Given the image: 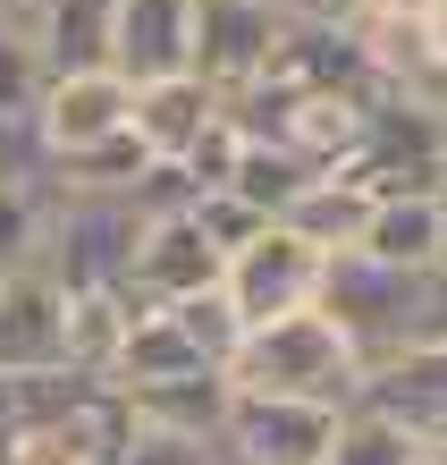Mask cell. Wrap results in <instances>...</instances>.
Returning a JSON list of instances; mask_svg holds the SVG:
<instances>
[{
  "mask_svg": "<svg viewBox=\"0 0 447 465\" xmlns=\"http://www.w3.org/2000/svg\"><path fill=\"white\" fill-rule=\"evenodd\" d=\"M135 423H170V431H203V440H219L228 431V398L237 381L228 372H178V381H144V390H119Z\"/></svg>",
  "mask_w": 447,
  "mask_h": 465,
  "instance_id": "obj_15",
  "label": "cell"
},
{
  "mask_svg": "<svg viewBox=\"0 0 447 465\" xmlns=\"http://www.w3.org/2000/svg\"><path fill=\"white\" fill-rule=\"evenodd\" d=\"M194 9L203 0H119V51H110V68L127 85L186 76L194 68Z\"/></svg>",
  "mask_w": 447,
  "mask_h": 465,
  "instance_id": "obj_12",
  "label": "cell"
},
{
  "mask_svg": "<svg viewBox=\"0 0 447 465\" xmlns=\"http://www.w3.org/2000/svg\"><path fill=\"white\" fill-rule=\"evenodd\" d=\"M135 313H144V305H135V288H68V364L93 372V381H110Z\"/></svg>",
  "mask_w": 447,
  "mask_h": 465,
  "instance_id": "obj_18",
  "label": "cell"
},
{
  "mask_svg": "<svg viewBox=\"0 0 447 465\" xmlns=\"http://www.w3.org/2000/svg\"><path fill=\"white\" fill-rule=\"evenodd\" d=\"M135 237H144V203L135 195H68V186H51L43 271L60 288H127Z\"/></svg>",
  "mask_w": 447,
  "mask_h": 465,
  "instance_id": "obj_3",
  "label": "cell"
},
{
  "mask_svg": "<svg viewBox=\"0 0 447 465\" xmlns=\"http://www.w3.org/2000/svg\"><path fill=\"white\" fill-rule=\"evenodd\" d=\"M439 271H447V262H439Z\"/></svg>",
  "mask_w": 447,
  "mask_h": 465,
  "instance_id": "obj_31",
  "label": "cell"
},
{
  "mask_svg": "<svg viewBox=\"0 0 447 465\" xmlns=\"http://www.w3.org/2000/svg\"><path fill=\"white\" fill-rule=\"evenodd\" d=\"M51 94V60L34 35H17V25H0V119H34Z\"/></svg>",
  "mask_w": 447,
  "mask_h": 465,
  "instance_id": "obj_22",
  "label": "cell"
},
{
  "mask_svg": "<svg viewBox=\"0 0 447 465\" xmlns=\"http://www.w3.org/2000/svg\"><path fill=\"white\" fill-rule=\"evenodd\" d=\"M219 457H228V449L203 440V431H170V423H135L127 415V440H119L110 465H219Z\"/></svg>",
  "mask_w": 447,
  "mask_h": 465,
  "instance_id": "obj_23",
  "label": "cell"
},
{
  "mask_svg": "<svg viewBox=\"0 0 447 465\" xmlns=\"http://www.w3.org/2000/svg\"><path fill=\"white\" fill-rule=\"evenodd\" d=\"M228 280V254L203 237V221L186 212H144V237H135V262H127V288L135 305H186V296H211Z\"/></svg>",
  "mask_w": 447,
  "mask_h": 465,
  "instance_id": "obj_7",
  "label": "cell"
},
{
  "mask_svg": "<svg viewBox=\"0 0 447 465\" xmlns=\"http://www.w3.org/2000/svg\"><path fill=\"white\" fill-rule=\"evenodd\" d=\"M219 465H237V457H219Z\"/></svg>",
  "mask_w": 447,
  "mask_h": 465,
  "instance_id": "obj_29",
  "label": "cell"
},
{
  "mask_svg": "<svg viewBox=\"0 0 447 465\" xmlns=\"http://www.w3.org/2000/svg\"><path fill=\"white\" fill-rule=\"evenodd\" d=\"M194 221H203V237L219 245V254H237L245 237H262V229H270V212H254L245 195H194Z\"/></svg>",
  "mask_w": 447,
  "mask_h": 465,
  "instance_id": "obj_24",
  "label": "cell"
},
{
  "mask_svg": "<svg viewBox=\"0 0 447 465\" xmlns=\"http://www.w3.org/2000/svg\"><path fill=\"white\" fill-rule=\"evenodd\" d=\"M321 280H329V254L313 237H296L287 221H270L262 237H245L228 254V280H219V296L237 305L245 331H262V322L278 313H313L321 305Z\"/></svg>",
  "mask_w": 447,
  "mask_h": 465,
  "instance_id": "obj_5",
  "label": "cell"
},
{
  "mask_svg": "<svg viewBox=\"0 0 447 465\" xmlns=\"http://www.w3.org/2000/svg\"><path fill=\"white\" fill-rule=\"evenodd\" d=\"M313 178H321V170H313L304 153L270 144V135H245V153H237V178L219 186V195H245L254 212H270V221H278V212H287V203H296Z\"/></svg>",
  "mask_w": 447,
  "mask_h": 465,
  "instance_id": "obj_19",
  "label": "cell"
},
{
  "mask_svg": "<svg viewBox=\"0 0 447 465\" xmlns=\"http://www.w3.org/2000/svg\"><path fill=\"white\" fill-rule=\"evenodd\" d=\"M262 9H278L287 25H346L355 0H262Z\"/></svg>",
  "mask_w": 447,
  "mask_h": 465,
  "instance_id": "obj_26",
  "label": "cell"
},
{
  "mask_svg": "<svg viewBox=\"0 0 447 465\" xmlns=\"http://www.w3.org/2000/svg\"><path fill=\"white\" fill-rule=\"evenodd\" d=\"M228 119V102H219V85L203 68H186V76H152V85H135V111H127V127H135V144H144L152 161H186L203 135Z\"/></svg>",
  "mask_w": 447,
  "mask_h": 465,
  "instance_id": "obj_11",
  "label": "cell"
},
{
  "mask_svg": "<svg viewBox=\"0 0 447 465\" xmlns=\"http://www.w3.org/2000/svg\"><path fill=\"white\" fill-rule=\"evenodd\" d=\"M413 465H447V449H423V457H413Z\"/></svg>",
  "mask_w": 447,
  "mask_h": 465,
  "instance_id": "obj_28",
  "label": "cell"
},
{
  "mask_svg": "<svg viewBox=\"0 0 447 465\" xmlns=\"http://www.w3.org/2000/svg\"><path fill=\"white\" fill-rule=\"evenodd\" d=\"M423 280L431 271H397L380 254H329V280H321V313L346 331V347L363 364H388V355L413 347V322H423Z\"/></svg>",
  "mask_w": 447,
  "mask_h": 465,
  "instance_id": "obj_2",
  "label": "cell"
},
{
  "mask_svg": "<svg viewBox=\"0 0 447 465\" xmlns=\"http://www.w3.org/2000/svg\"><path fill=\"white\" fill-rule=\"evenodd\" d=\"M413 457H423V440L405 423H388L380 406H346L338 449H329V465H413Z\"/></svg>",
  "mask_w": 447,
  "mask_h": 465,
  "instance_id": "obj_21",
  "label": "cell"
},
{
  "mask_svg": "<svg viewBox=\"0 0 447 465\" xmlns=\"http://www.w3.org/2000/svg\"><path fill=\"white\" fill-rule=\"evenodd\" d=\"M413 347H447V271L423 280V322H413Z\"/></svg>",
  "mask_w": 447,
  "mask_h": 465,
  "instance_id": "obj_25",
  "label": "cell"
},
{
  "mask_svg": "<svg viewBox=\"0 0 447 465\" xmlns=\"http://www.w3.org/2000/svg\"><path fill=\"white\" fill-rule=\"evenodd\" d=\"M0 280H9V271H0Z\"/></svg>",
  "mask_w": 447,
  "mask_h": 465,
  "instance_id": "obj_30",
  "label": "cell"
},
{
  "mask_svg": "<svg viewBox=\"0 0 447 465\" xmlns=\"http://www.w3.org/2000/svg\"><path fill=\"white\" fill-rule=\"evenodd\" d=\"M338 423H346V406L237 390V398H228V431H219V449H228L237 465H329Z\"/></svg>",
  "mask_w": 447,
  "mask_h": 465,
  "instance_id": "obj_6",
  "label": "cell"
},
{
  "mask_svg": "<svg viewBox=\"0 0 447 465\" xmlns=\"http://www.w3.org/2000/svg\"><path fill=\"white\" fill-rule=\"evenodd\" d=\"M0 372H76L68 364V288L43 262L0 280Z\"/></svg>",
  "mask_w": 447,
  "mask_h": 465,
  "instance_id": "obj_9",
  "label": "cell"
},
{
  "mask_svg": "<svg viewBox=\"0 0 447 465\" xmlns=\"http://www.w3.org/2000/svg\"><path fill=\"white\" fill-rule=\"evenodd\" d=\"M51 9V0H0V25H17V35H34V17Z\"/></svg>",
  "mask_w": 447,
  "mask_h": 465,
  "instance_id": "obj_27",
  "label": "cell"
},
{
  "mask_svg": "<svg viewBox=\"0 0 447 465\" xmlns=\"http://www.w3.org/2000/svg\"><path fill=\"white\" fill-rule=\"evenodd\" d=\"M363 406L405 423L423 449H447V347H405L363 381Z\"/></svg>",
  "mask_w": 447,
  "mask_h": 465,
  "instance_id": "obj_13",
  "label": "cell"
},
{
  "mask_svg": "<svg viewBox=\"0 0 447 465\" xmlns=\"http://www.w3.org/2000/svg\"><path fill=\"white\" fill-rule=\"evenodd\" d=\"M287 35L296 25L278 9H262V0H203V9H194V68H203L219 94H237V85H254V76H270Z\"/></svg>",
  "mask_w": 447,
  "mask_h": 465,
  "instance_id": "obj_8",
  "label": "cell"
},
{
  "mask_svg": "<svg viewBox=\"0 0 447 465\" xmlns=\"http://www.w3.org/2000/svg\"><path fill=\"white\" fill-rule=\"evenodd\" d=\"M34 43H43L51 76L110 68V51H119V0H51V9L34 17Z\"/></svg>",
  "mask_w": 447,
  "mask_h": 465,
  "instance_id": "obj_17",
  "label": "cell"
},
{
  "mask_svg": "<svg viewBox=\"0 0 447 465\" xmlns=\"http://www.w3.org/2000/svg\"><path fill=\"white\" fill-rule=\"evenodd\" d=\"M228 381H237V390H262V398L363 406V381H372V364H363V355L346 347V331L313 305V313H278V322H262V331H245Z\"/></svg>",
  "mask_w": 447,
  "mask_h": 465,
  "instance_id": "obj_1",
  "label": "cell"
},
{
  "mask_svg": "<svg viewBox=\"0 0 447 465\" xmlns=\"http://www.w3.org/2000/svg\"><path fill=\"white\" fill-rule=\"evenodd\" d=\"M355 254H380L397 271H439L447 262V186H431V195H380Z\"/></svg>",
  "mask_w": 447,
  "mask_h": 465,
  "instance_id": "obj_14",
  "label": "cell"
},
{
  "mask_svg": "<svg viewBox=\"0 0 447 465\" xmlns=\"http://www.w3.org/2000/svg\"><path fill=\"white\" fill-rule=\"evenodd\" d=\"M127 111H135V85L119 68H68V76H51V94H43V153L51 161H68V153H93L110 144V135H127Z\"/></svg>",
  "mask_w": 447,
  "mask_h": 465,
  "instance_id": "obj_10",
  "label": "cell"
},
{
  "mask_svg": "<svg viewBox=\"0 0 447 465\" xmlns=\"http://www.w3.org/2000/svg\"><path fill=\"white\" fill-rule=\"evenodd\" d=\"M338 170L355 186H372V195H431V186H447V119L431 102L388 85L380 111H372V135H363Z\"/></svg>",
  "mask_w": 447,
  "mask_h": 465,
  "instance_id": "obj_4",
  "label": "cell"
},
{
  "mask_svg": "<svg viewBox=\"0 0 447 465\" xmlns=\"http://www.w3.org/2000/svg\"><path fill=\"white\" fill-rule=\"evenodd\" d=\"M144 178H152V153L135 144V127L110 135V144H93V153L51 161V186H68V195H135Z\"/></svg>",
  "mask_w": 447,
  "mask_h": 465,
  "instance_id": "obj_20",
  "label": "cell"
},
{
  "mask_svg": "<svg viewBox=\"0 0 447 465\" xmlns=\"http://www.w3.org/2000/svg\"><path fill=\"white\" fill-rule=\"evenodd\" d=\"M372 203H380L372 186H355L346 170H321V178L304 186L287 212H278V221H287L296 237H313L321 254H355V245H363V229H372Z\"/></svg>",
  "mask_w": 447,
  "mask_h": 465,
  "instance_id": "obj_16",
  "label": "cell"
}]
</instances>
